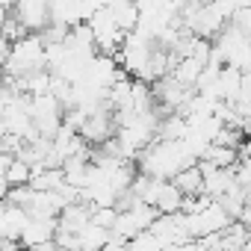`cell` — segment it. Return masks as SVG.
<instances>
[{"instance_id": "obj_1", "label": "cell", "mask_w": 251, "mask_h": 251, "mask_svg": "<svg viewBox=\"0 0 251 251\" xmlns=\"http://www.w3.org/2000/svg\"><path fill=\"white\" fill-rule=\"evenodd\" d=\"M86 24H89V30H92V39H95V50H98V53H106V56H112V53L121 48L124 36H127V33L115 24L112 12H109L106 6L95 9V12L86 18Z\"/></svg>"}, {"instance_id": "obj_2", "label": "cell", "mask_w": 251, "mask_h": 251, "mask_svg": "<svg viewBox=\"0 0 251 251\" xmlns=\"http://www.w3.org/2000/svg\"><path fill=\"white\" fill-rule=\"evenodd\" d=\"M21 27L27 33H39L48 21H50V9H48V0H15V6L9 9Z\"/></svg>"}, {"instance_id": "obj_3", "label": "cell", "mask_w": 251, "mask_h": 251, "mask_svg": "<svg viewBox=\"0 0 251 251\" xmlns=\"http://www.w3.org/2000/svg\"><path fill=\"white\" fill-rule=\"evenodd\" d=\"M53 233H56V219H50V216H30L24 230H21V236H18V245L24 251H30L33 245L53 239Z\"/></svg>"}, {"instance_id": "obj_4", "label": "cell", "mask_w": 251, "mask_h": 251, "mask_svg": "<svg viewBox=\"0 0 251 251\" xmlns=\"http://www.w3.org/2000/svg\"><path fill=\"white\" fill-rule=\"evenodd\" d=\"M74 236H77V251H100V248L106 245V239H109V230H106V227H98V225H92V222H86Z\"/></svg>"}, {"instance_id": "obj_5", "label": "cell", "mask_w": 251, "mask_h": 251, "mask_svg": "<svg viewBox=\"0 0 251 251\" xmlns=\"http://www.w3.org/2000/svg\"><path fill=\"white\" fill-rule=\"evenodd\" d=\"M180 204H183L180 189H177L172 180H163V183H160V192H157V198H154V210H157V213H180Z\"/></svg>"}, {"instance_id": "obj_6", "label": "cell", "mask_w": 251, "mask_h": 251, "mask_svg": "<svg viewBox=\"0 0 251 251\" xmlns=\"http://www.w3.org/2000/svg\"><path fill=\"white\" fill-rule=\"evenodd\" d=\"M169 180L180 189V195H183V198H186V195H201V172H198V166H195V163H192V166H186V169H180V172H175Z\"/></svg>"}, {"instance_id": "obj_7", "label": "cell", "mask_w": 251, "mask_h": 251, "mask_svg": "<svg viewBox=\"0 0 251 251\" xmlns=\"http://www.w3.org/2000/svg\"><path fill=\"white\" fill-rule=\"evenodd\" d=\"M198 160H204V163H210L216 169H230L236 163V148H230V145H213L210 142Z\"/></svg>"}, {"instance_id": "obj_8", "label": "cell", "mask_w": 251, "mask_h": 251, "mask_svg": "<svg viewBox=\"0 0 251 251\" xmlns=\"http://www.w3.org/2000/svg\"><path fill=\"white\" fill-rule=\"evenodd\" d=\"M30 177H33V169H30L24 160H18V157H12V160L6 163V169H3V180H6L9 186H27Z\"/></svg>"}, {"instance_id": "obj_9", "label": "cell", "mask_w": 251, "mask_h": 251, "mask_svg": "<svg viewBox=\"0 0 251 251\" xmlns=\"http://www.w3.org/2000/svg\"><path fill=\"white\" fill-rule=\"evenodd\" d=\"M30 251H68L65 245H59L56 239H48V242H39V245H33Z\"/></svg>"}, {"instance_id": "obj_10", "label": "cell", "mask_w": 251, "mask_h": 251, "mask_svg": "<svg viewBox=\"0 0 251 251\" xmlns=\"http://www.w3.org/2000/svg\"><path fill=\"white\" fill-rule=\"evenodd\" d=\"M180 251H207V248L201 245V239H186L180 242Z\"/></svg>"}, {"instance_id": "obj_11", "label": "cell", "mask_w": 251, "mask_h": 251, "mask_svg": "<svg viewBox=\"0 0 251 251\" xmlns=\"http://www.w3.org/2000/svg\"><path fill=\"white\" fill-rule=\"evenodd\" d=\"M3 207H6V201H3V198H0V213H3Z\"/></svg>"}]
</instances>
